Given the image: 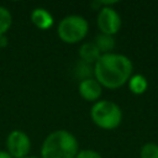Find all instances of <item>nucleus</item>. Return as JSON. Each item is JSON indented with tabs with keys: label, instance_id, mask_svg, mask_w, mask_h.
<instances>
[{
	"label": "nucleus",
	"instance_id": "f257e3e1",
	"mask_svg": "<svg viewBox=\"0 0 158 158\" xmlns=\"http://www.w3.org/2000/svg\"><path fill=\"white\" fill-rule=\"evenodd\" d=\"M132 70L133 64L127 56L111 52L101 54L94 64V78L102 88L114 90L128 83Z\"/></svg>",
	"mask_w": 158,
	"mask_h": 158
},
{
	"label": "nucleus",
	"instance_id": "f03ea898",
	"mask_svg": "<svg viewBox=\"0 0 158 158\" xmlns=\"http://www.w3.org/2000/svg\"><path fill=\"white\" fill-rule=\"evenodd\" d=\"M79 143L75 136L67 130H56L43 141L41 158H75Z\"/></svg>",
	"mask_w": 158,
	"mask_h": 158
},
{
	"label": "nucleus",
	"instance_id": "7ed1b4c3",
	"mask_svg": "<svg viewBox=\"0 0 158 158\" xmlns=\"http://www.w3.org/2000/svg\"><path fill=\"white\" fill-rule=\"evenodd\" d=\"M93 122L102 130H115L122 121L121 107L110 100H99L90 109Z\"/></svg>",
	"mask_w": 158,
	"mask_h": 158
},
{
	"label": "nucleus",
	"instance_id": "20e7f679",
	"mask_svg": "<svg viewBox=\"0 0 158 158\" xmlns=\"http://www.w3.org/2000/svg\"><path fill=\"white\" fill-rule=\"evenodd\" d=\"M89 31V23L80 15L64 16L57 27V35L60 41L68 44H74L83 41Z\"/></svg>",
	"mask_w": 158,
	"mask_h": 158
},
{
	"label": "nucleus",
	"instance_id": "39448f33",
	"mask_svg": "<svg viewBox=\"0 0 158 158\" xmlns=\"http://www.w3.org/2000/svg\"><path fill=\"white\" fill-rule=\"evenodd\" d=\"M31 149V139L28 135L21 130H12L6 137V152L12 158L28 157Z\"/></svg>",
	"mask_w": 158,
	"mask_h": 158
},
{
	"label": "nucleus",
	"instance_id": "423d86ee",
	"mask_svg": "<svg viewBox=\"0 0 158 158\" xmlns=\"http://www.w3.org/2000/svg\"><path fill=\"white\" fill-rule=\"evenodd\" d=\"M96 23L101 33L114 36L121 28V16L112 6H104L99 10Z\"/></svg>",
	"mask_w": 158,
	"mask_h": 158
},
{
	"label": "nucleus",
	"instance_id": "0eeeda50",
	"mask_svg": "<svg viewBox=\"0 0 158 158\" xmlns=\"http://www.w3.org/2000/svg\"><path fill=\"white\" fill-rule=\"evenodd\" d=\"M78 91L85 101L96 102V101H99V99L102 94V86L93 77V78L80 80L79 86H78Z\"/></svg>",
	"mask_w": 158,
	"mask_h": 158
},
{
	"label": "nucleus",
	"instance_id": "6e6552de",
	"mask_svg": "<svg viewBox=\"0 0 158 158\" xmlns=\"http://www.w3.org/2000/svg\"><path fill=\"white\" fill-rule=\"evenodd\" d=\"M31 22L38 30H48L53 25V16L44 7H36L31 11L30 15Z\"/></svg>",
	"mask_w": 158,
	"mask_h": 158
},
{
	"label": "nucleus",
	"instance_id": "1a4fd4ad",
	"mask_svg": "<svg viewBox=\"0 0 158 158\" xmlns=\"http://www.w3.org/2000/svg\"><path fill=\"white\" fill-rule=\"evenodd\" d=\"M79 57H80V60L86 63V64H90V65H94L99 58L101 57V53L99 51V48L96 47V44L94 42H85L83 43L80 47H79Z\"/></svg>",
	"mask_w": 158,
	"mask_h": 158
},
{
	"label": "nucleus",
	"instance_id": "9d476101",
	"mask_svg": "<svg viewBox=\"0 0 158 158\" xmlns=\"http://www.w3.org/2000/svg\"><path fill=\"white\" fill-rule=\"evenodd\" d=\"M94 43L96 44V47L99 48V51H100L101 54L111 53L112 49L115 48V44H116L114 36L105 35V33H99V35L95 37Z\"/></svg>",
	"mask_w": 158,
	"mask_h": 158
},
{
	"label": "nucleus",
	"instance_id": "9b49d317",
	"mask_svg": "<svg viewBox=\"0 0 158 158\" xmlns=\"http://www.w3.org/2000/svg\"><path fill=\"white\" fill-rule=\"evenodd\" d=\"M128 88H130V90L133 94L141 95V94H143L147 90L148 81H147L144 75H142V74H133L130 78V80H128Z\"/></svg>",
	"mask_w": 158,
	"mask_h": 158
},
{
	"label": "nucleus",
	"instance_id": "f8f14e48",
	"mask_svg": "<svg viewBox=\"0 0 158 158\" xmlns=\"http://www.w3.org/2000/svg\"><path fill=\"white\" fill-rule=\"evenodd\" d=\"M12 25V15L9 9L0 5V37L5 36Z\"/></svg>",
	"mask_w": 158,
	"mask_h": 158
},
{
	"label": "nucleus",
	"instance_id": "ddd939ff",
	"mask_svg": "<svg viewBox=\"0 0 158 158\" xmlns=\"http://www.w3.org/2000/svg\"><path fill=\"white\" fill-rule=\"evenodd\" d=\"M139 158H158V144L154 142L144 143L139 149Z\"/></svg>",
	"mask_w": 158,
	"mask_h": 158
},
{
	"label": "nucleus",
	"instance_id": "4468645a",
	"mask_svg": "<svg viewBox=\"0 0 158 158\" xmlns=\"http://www.w3.org/2000/svg\"><path fill=\"white\" fill-rule=\"evenodd\" d=\"M75 158H102L101 154L94 149H79Z\"/></svg>",
	"mask_w": 158,
	"mask_h": 158
},
{
	"label": "nucleus",
	"instance_id": "2eb2a0df",
	"mask_svg": "<svg viewBox=\"0 0 158 158\" xmlns=\"http://www.w3.org/2000/svg\"><path fill=\"white\" fill-rule=\"evenodd\" d=\"M7 46V38L6 36H1L0 37V48H4Z\"/></svg>",
	"mask_w": 158,
	"mask_h": 158
},
{
	"label": "nucleus",
	"instance_id": "dca6fc26",
	"mask_svg": "<svg viewBox=\"0 0 158 158\" xmlns=\"http://www.w3.org/2000/svg\"><path fill=\"white\" fill-rule=\"evenodd\" d=\"M0 158H12L6 151H0Z\"/></svg>",
	"mask_w": 158,
	"mask_h": 158
},
{
	"label": "nucleus",
	"instance_id": "f3484780",
	"mask_svg": "<svg viewBox=\"0 0 158 158\" xmlns=\"http://www.w3.org/2000/svg\"><path fill=\"white\" fill-rule=\"evenodd\" d=\"M25 158H38V157H33V156H28V157H25Z\"/></svg>",
	"mask_w": 158,
	"mask_h": 158
}]
</instances>
